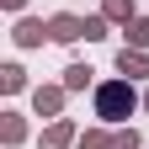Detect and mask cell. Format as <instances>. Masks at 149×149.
Masks as SVG:
<instances>
[{
	"instance_id": "6da1fadb",
	"label": "cell",
	"mask_w": 149,
	"mask_h": 149,
	"mask_svg": "<svg viewBox=\"0 0 149 149\" xmlns=\"http://www.w3.org/2000/svg\"><path fill=\"white\" fill-rule=\"evenodd\" d=\"M133 107H139L133 80H101V85H96V117H101V123H128Z\"/></svg>"
},
{
	"instance_id": "9c48e42d",
	"label": "cell",
	"mask_w": 149,
	"mask_h": 149,
	"mask_svg": "<svg viewBox=\"0 0 149 149\" xmlns=\"http://www.w3.org/2000/svg\"><path fill=\"white\" fill-rule=\"evenodd\" d=\"M101 16H107V22H133V0H101Z\"/></svg>"
},
{
	"instance_id": "277c9868",
	"label": "cell",
	"mask_w": 149,
	"mask_h": 149,
	"mask_svg": "<svg viewBox=\"0 0 149 149\" xmlns=\"http://www.w3.org/2000/svg\"><path fill=\"white\" fill-rule=\"evenodd\" d=\"M69 144H80L74 123H69V117H53V123L43 128V149H69Z\"/></svg>"
},
{
	"instance_id": "30bf717a",
	"label": "cell",
	"mask_w": 149,
	"mask_h": 149,
	"mask_svg": "<svg viewBox=\"0 0 149 149\" xmlns=\"http://www.w3.org/2000/svg\"><path fill=\"white\" fill-rule=\"evenodd\" d=\"M123 32H128V48H149V16H133Z\"/></svg>"
},
{
	"instance_id": "3957f363",
	"label": "cell",
	"mask_w": 149,
	"mask_h": 149,
	"mask_svg": "<svg viewBox=\"0 0 149 149\" xmlns=\"http://www.w3.org/2000/svg\"><path fill=\"white\" fill-rule=\"evenodd\" d=\"M48 37H53V43H80V37H85V16H69V11L48 16Z\"/></svg>"
},
{
	"instance_id": "5bb4252c",
	"label": "cell",
	"mask_w": 149,
	"mask_h": 149,
	"mask_svg": "<svg viewBox=\"0 0 149 149\" xmlns=\"http://www.w3.org/2000/svg\"><path fill=\"white\" fill-rule=\"evenodd\" d=\"M0 6H6V11H22V6H27V0H0Z\"/></svg>"
},
{
	"instance_id": "52a82bcc",
	"label": "cell",
	"mask_w": 149,
	"mask_h": 149,
	"mask_svg": "<svg viewBox=\"0 0 149 149\" xmlns=\"http://www.w3.org/2000/svg\"><path fill=\"white\" fill-rule=\"evenodd\" d=\"M0 139H6V144H22L27 139V117H22V112H6V117H0Z\"/></svg>"
},
{
	"instance_id": "8fae6325",
	"label": "cell",
	"mask_w": 149,
	"mask_h": 149,
	"mask_svg": "<svg viewBox=\"0 0 149 149\" xmlns=\"http://www.w3.org/2000/svg\"><path fill=\"white\" fill-rule=\"evenodd\" d=\"M112 139H117V133H107V128H85V133H80V149H112Z\"/></svg>"
},
{
	"instance_id": "9a60e30c",
	"label": "cell",
	"mask_w": 149,
	"mask_h": 149,
	"mask_svg": "<svg viewBox=\"0 0 149 149\" xmlns=\"http://www.w3.org/2000/svg\"><path fill=\"white\" fill-rule=\"evenodd\" d=\"M144 112H149V91H144Z\"/></svg>"
},
{
	"instance_id": "7a4b0ae2",
	"label": "cell",
	"mask_w": 149,
	"mask_h": 149,
	"mask_svg": "<svg viewBox=\"0 0 149 149\" xmlns=\"http://www.w3.org/2000/svg\"><path fill=\"white\" fill-rule=\"evenodd\" d=\"M64 96H69L64 85H37V91H32V112H37V117H48V123H53V117L64 112Z\"/></svg>"
},
{
	"instance_id": "ba28073f",
	"label": "cell",
	"mask_w": 149,
	"mask_h": 149,
	"mask_svg": "<svg viewBox=\"0 0 149 149\" xmlns=\"http://www.w3.org/2000/svg\"><path fill=\"white\" fill-rule=\"evenodd\" d=\"M91 74H96V69H91V64H69L59 85H64V91H85V85H91Z\"/></svg>"
},
{
	"instance_id": "5b68a950",
	"label": "cell",
	"mask_w": 149,
	"mask_h": 149,
	"mask_svg": "<svg viewBox=\"0 0 149 149\" xmlns=\"http://www.w3.org/2000/svg\"><path fill=\"white\" fill-rule=\"evenodd\" d=\"M11 37H16V48H37L48 37V22H37V16H22V22L11 27Z\"/></svg>"
},
{
	"instance_id": "4fadbf2b",
	"label": "cell",
	"mask_w": 149,
	"mask_h": 149,
	"mask_svg": "<svg viewBox=\"0 0 149 149\" xmlns=\"http://www.w3.org/2000/svg\"><path fill=\"white\" fill-rule=\"evenodd\" d=\"M96 37H107V16H85V43H96Z\"/></svg>"
},
{
	"instance_id": "8992f818",
	"label": "cell",
	"mask_w": 149,
	"mask_h": 149,
	"mask_svg": "<svg viewBox=\"0 0 149 149\" xmlns=\"http://www.w3.org/2000/svg\"><path fill=\"white\" fill-rule=\"evenodd\" d=\"M117 69L128 74V80H144V74H149V59H144V48H123V53H117Z\"/></svg>"
},
{
	"instance_id": "7c38bea8",
	"label": "cell",
	"mask_w": 149,
	"mask_h": 149,
	"mask_svg": "<svg viewBox=\"0 0 149 149\" xmlns=\"http://www.w3.org/2000/svg\"><path fill=\"white\" fill-rule=\"evenodd\" d=\"M0 85H6L11 96H16V91L27 85V69H22V64H6V69H0Z\"/></svg>"
}]
</instances>
